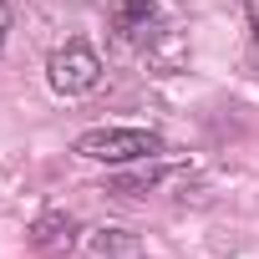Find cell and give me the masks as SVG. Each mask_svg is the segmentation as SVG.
Wrapping results in <instances>:
<instances>
[{
    "label": "cell",
    "instance_id": "cell-1",
    "mask_svg": "<svg viewBox=\"0 0 259 259\" xmlns=\"http://www.w3.org/2000/svg\"><path fill=\"white\" fill-rule=\"evenodd\" d=\"M76 153L92 163H143L163 153V138L143 133V127H92L76 138Z\"/></svg>",
    "mask_w": 259,
    "mask_h": 259
},
{
    "label": "cell",
    "instance_id": "cell-2",
    "mask_svg": "<svg viewBox=\"0 0 259 259\" xmlns=\"http://www.w3.org/2000/svg\"><path fill=\"white\" fill-rule=\"evenodd\" d=\"M51 87L61 92V97H87L97 81H102V61H97V51L92 46H81V41H66L61 51H51Z\"/></svg>",
    "mask_w": 259,
    "mask_h": 259
},
{
    "label": "cell",
    "instance_id": "cell-3",
    "mask_svg": "<svg viewBox=\"0 0 259 259\" xmlns=\"http://www.w3.org/2000/svg\"><path fill=\"white\" fill-rule=\"evenodd\" d=\"M158 26H163L158 0H117V31L127 41H153Z\"/></svg>",
    "mask_w": 259,
    "mask_h": 259
},
{
    "label": "cell",
    "instance_id": "cell-4",
    "mask_svg": "<svg viewBox=\"0 0 259 259\" xmlns=\"http://www.w3.org/2000/svg\"><path fill=\"white\" fill-rule=\"evenodd\" d=\"M87 259H148V249L127 229H97L87 239Z\"/></svg>",
    "mask_w": 259,
    "mask_h": 259
},
{
    "label": "cell",
    "instance_id": "cell-5",
    "mask_svg": "<svg viewBox=\"0 0 259 259\" xmlns=\"http://www.w3.org/2000/svg\"><path fill=\"white\" fill-rule=\"evenodd\" d=\"M6 36H11V6L0 0V51H6Z\"/></svg>",
    "mask_w": 259,
    "mask_h": 259
},
{
    "label": "cell",
    "instance_id": "cell-6",
    "mask_svg": "<svg viewBox=\"0 0 259 259\" xmlns=\"http://www.w3.org/2000/svg\"><path fill=\"white\" fill-rule=\"evenodd\" d=\"M249 31H254V51H259V6L249 11Z\"/></svg>",
    "mask_w": 259,
    "mask_h": 259
}]
</instances>
